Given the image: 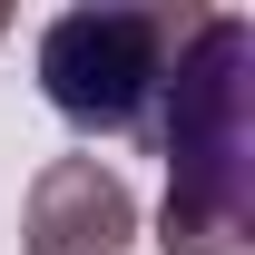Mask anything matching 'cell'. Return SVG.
<instances>
[{"label":"cell","mask_w":255,"mask_h":255,"mask_svg":"<svg viewBox=\"0 0 255 255\" xmlns=\"http://www.w3.org/2000/svg\"><path fill=\"white\" fill-rule=\"evenodd\" d=\"M167 157L157 255H255V30L206 10L137 128Z\"/></svg>","instance_id":"cell-1"},{"label":"cell","mask_w":255,"mask_h":255,"mask_svg":"<svg viewBox=\"0 0 255 255\" xmlns=\"http://www.w3.org/2000/svg\"><path fill=\"white\" fill-rule=\"evenodd\" d=\"M0 39H10V10H0Z\"/></svg>","instance_id":"cell-4"},{"label":"cell","mask_w":255,"mask_h":255,"mask_svg":"<svg viewBox=\"0 0 255 255\" xmlns=\"http://www.w3.org/2000/svg\"><path fill=\"white\" fill-rule=\"evenodd\" d=\"M196 20V0H79L39 30V98L79 137H137Z\"/></svg>","instance_id":"cell-2"},{"label":"cell","mask_w":255,"mask_h":255,"mask_svg":"<svg viewBox=\"0 0 255 255\" xmlns=\"http://www.w3.org/2000/svg\"><path fill=\"white\" fill-rule=\"evenodd\" d=\"M20 246L30 255H128L137 246L128 177L98 157H49L30 177V206H20Z\"/></svg>","instance_id":"cell-3"}]
</instances>
